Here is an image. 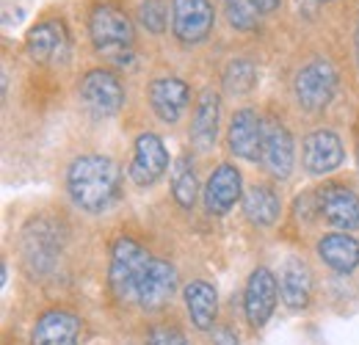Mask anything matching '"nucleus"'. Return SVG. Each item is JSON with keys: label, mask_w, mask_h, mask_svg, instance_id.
<instances>
[{"label": "nucleus", "mask_w": 359, "mask_h": 345, "mask_svg": "<svg viewBox=\"0 0 359 345\" xmlns=\"http://www.w3.org/2000/svg\"><path fill=\"white\" fill-rule=\"evenodd\" d=\"M83 320L67 309H47L31 332V345H81Z\"/></svg>", "instance_id": "14"}, {"label": "nucleus", "mask_w": 359, "mask_h": 345, "mask_svg": "<svg viewBox=\"0 0 359 345\" xmlns=\"http://www.w3.org/2000/svg\"><path fill=\"white\" fill-rule=\"evenodd\" d=\"M255 3L260 6V11H263V14H271V11H276V8H279V3H282V0H255Z\"/></svg>", "instance_id": "30"}, {"label": "nucleus", "mask_w": 359, "mask_h": 345, "mask_svg": "<svg viewBox=\"0 0 359 345\" xmlns=\"http://www.w3.org/2000/svg\"><path fill=\"white\" fill-rule=\"evenodd\" d=\"M226 22L235 31H255L260 25V6L255 0H224Z\"/></svg>", "instance_id": "26"}, {"label": "nucleus", "mask_w": 359, "mask_h": 345, "mask_svg": "<svg viewBox=\"0 0 359 345\" xmlns=\"http://www.w3.org/2000/svg\"><path fill=\"white\" fill-rule=\"evenodd\" d=\"M81 100L94 116H114L125 105V88L114 72L89 69L81 81Z\"/></svg>", "instance_id": "6"}, {"label": "nucleus", "mask_w": 359, "mask_h": 345, "mask_svg": "<svg viewBox=\"0 0 359 345\" xmlns=\"http://www.w3.org/2000/svg\"><path fill=\"white\" fill-rule=\"evenodd\" d=\"M293 91H296V100L304 111L318 114L332 102V97L337 91V69L326 58H313L310 64H304L296 72Z\"/></svg>", "instance_id": "4"}, {"label": "nucleus", "mask_w": 359, "mask_h": 345, "mask_svg": "<svg viewBox=\"0 0 359 345\" xmlns=\"http://www.w3.org/2000/svg\"><path fill=\"white\" fill-rule=\"evenodd\" d=\"M260 163H263L273 177H279V180L290 177V172H293V163H296V144H293L290 130L285 128L282 122H276V119L263 122Z\"/></svg>", "instance_id": "10"}, {"label": "nucleus", "mask_w": 359, "mask_h": 345, "mask_svg": "<svg viewBox=\"0 0 359 345\" xmlns=\"http://www.w3.org/2000/svg\"><path fill=\"white\" fill-rule=\"evenodd\" d=\"M318 257L337 273H351L359 265V241L346 232H329L318 241Z\"/></svg>", "instance_id": "21"}, {"label": "nucleus", "mask_w": 359, "mask_h": 345, "mask_svg": "<svg viewBox=\"0 0 359 345\" xmlns=\"http://www.w3.org/2000/svg\"><path fill=\"white\" fill-rule=\"evenodd\" d=\"M172 194L182 210H191L196 196H199V182H196V172L188 155H180L172 163Z\"/></svg>", "instance_id": "24"}, {"label": "nucleus", "mask_w": 359, "mask_h": 345, "mask_svg": "<svg viewBox=\"0 0 359 345\" xmlns=\"http://www.w3.org/2000/svg\"><path fill=\"white\" fill-rule=\"evenodd\" d=\"M213 345H241V343H238V334H235L232 329L219 326V329L213 332Z\"/></svg>", "instance_id": "29"}, {"label": "nucleus", "mask_w": 359, "mask_h": 345, "mask_svg": "<svg viewBox=\"0 0 359 345\" xmlns=\"http://www.w3.org/2000/svg\"><path fill=\"white\" fill-rule=\"evenodd\" d=\"M138 20L149 34L161 36L166 31V3L163 0H144L138 8Z\"/></svg>", "instance_id": "27"}, {"label": "nucleus", "mask_w": 359, "mask_h": 345, "mask_svg": "<svg viewBox=\"0 0 359 345\" xmlns=\"http://www.w3.org/2000/svg\"><path fill=\"white\" fill-rule=\"evenodd\" d=\"M241 202H243L246 218H249L252 224H257V226H271V224H276L279 210H282L279 196L271 191L269 185H252V188H246Z\"/></svg>", "instance_id": "23"}, {"label": "nucleus", "mask_w": 359, "mask_h": 345, "mask_svg": "<svg viewBox=\"0 0 359 345\" xmlns=\"http://www.w3.org/2000/svg\"><path fill=\"white\" fill-rule=\"evenodd\" d=\"M188 102H191V88L180 78H155L149 83V105H152L155 116L166 125L180 122Z\"/></svg>", "instance_id": "17"}, {"label": "nucleus", "mask_w": 359, "mask_h": 345, "mask_svg": "<svg viewBox=\"0 0 359 345\" xmlns=\"http://www.w3.org/2000/svg\"><path fill=\"white\" fill-rule=\"evenodd\" d=\"M226 147L243 161H260L263 149V122L252 108H241L226 130Z\"/></svg>", "instance_id": "15"}, {"label": "nucleus", "mask_w": 359, "mask_h": 345, "mask_svg": "<svg viewBox=\"0 0 359 345\" xmlns=\"http://www.w3.org/2000/svg\"><path fill=\"white\" fill-rule=\"evenodd\" d=\"M177 290V271L172 262L161 257H149L138 285H135V302L141 309H161Z\"/></svg>", "instance_id": "7"}, {"label": "nucleus", "mask_w": 359, "mask_h": 345, "mask_svg": "<svg viewBox=\"0 0 359 345\" xmlns=\"http://www.w3.org/2000/svg\"><path fill=\"white\" fill-rule=\"evenodd\" d=\"M147 345H188V340L175 326H155L147 334Z\"/></svg>", "instance_id": "28"}, {"label": "nucleus", "mask_w": 359, "mask_h": 345, "mask_svg": "<svg viewBox=\"0 0 359 345\" xmlns=\"http://www.w3.org/2000/svg\"><path fill=\"white\" fill-rule=\"evenodd\" d=\"M343 141L332 130H315L302 144V163L310 174H332L343 166Z\"/></svg>", "instance_id": "13"}, {"label": "nucleus", "mask_w": 359, "mask_h": 345, "mask_svg": "<svg viewBox=\"0 0 359 345\" xmlns=\"http://www.w3.org/2000/svg\"><path fill=\"white\" fill-rule=\"evenodd\" d=\"M169 169V152L161 141V135L155 133H141L135 138L133 147V161L128 166V174L138 188H147V185H155Z\"/></svg>", "instance_id": "8"}, {"label": "nucleus", "mask_w": 359, "mask_h": 345, "mask_svg": "<svg viewBox=\"0 0 359 345\" xmlns=\"http://www.w3.org/2000/svg\"><path fill=\"white\" fill-rule=\"evenodd\" d=\"M182 299H185V309L191 315V323L199 332H210L213 323H216V315H219V293H216V288L210 282H205V279H194V282L185 285Z\"/></svg>", "instance_id": "20"}, {"label": "nucleus", "mask_w": 359, "mask_h": 345, "mask_svg": "<svg viewBox=\"0 0 359 345\" xmlns=\"http://www.w3.org/2000/svg\"><path fill=\"white\" fill-rule=\"evenodd\" d=\"M216 11L210 0H172V31L182 44H199L210 36Z\"/></svg>", "instance_id": "5"}, {"label": "nucleus", "mask_w": 359, "mask_h": 345, "mask_svg": "<svg viewBox=\"0 0 359 345\" xmlns=\"http://www.w3.org/2000/svg\"><path fill=\"white\" fill-rule=\"evenodd\" d=\"M320 3H326V0H320Z\"/></svg>", "instance_id": "32"}, {"label": "nucleus", "mask_w": 359, "mask_h": 345, "mask_svg": "<svg viewBox=\"0 0 359 345\" xmlns=\"http://www.w3.org/2000/svg\"><path fill=\"white\" fill-rule=\"evenodd\" d=\"M69 31L61 20H45V22H36L28 36H25V47H28V55L36 61V64H55V61H64L69 55Z\"/></svg>", "instance_id": "11"}, {"label": "nucleus", "mask_w": 359, "mask_h": 345, "mask_svg": "<svg viewBox=\"0 0 359 345\" xmlns=\"http://www.w3.org/2000/svg\"><path fill=\"white\" fill-rule=\"evenodd\" d=\"M276 293H279V282L269 268H255L249 273L246 290H243V312L255 329L269 323L273 306H276Z\"/></svg>", "instance_id": "9"}, {"label": "nucleus", "mask_w": 359, "mask_h": 345, "mask_svg": "<svg viewBox=\"0 0 359 345\" xmlns=\"http://www.w3.org/2000/svg\"><path fill=\"white\" fill-rule=\"evenodd\" d=\"M89 34L94 47L100 53L111 55L114 61H119L122 55H128V50L133 47V39H135L133 20L119 6H111V3H102V6H97L91 11Z\"/></svg>", "instance_id": "2"}, {"label": "nucleus", "mask_w": 359, "mask_h": 345, "mask_svg": "<svg viewBox=\"0 0 359 345\" xmlns=\"http://www.w3.org/2000/svg\"><path fill=\"white\" fill-rule=\"evenodd\" d=\"M357 50H359V28H357Z\"/></svg>", "instance_id": "31"}, {"label": "nucleus", "mask_w": 359, "mask_h": 345, "mask_svg": "<svg viewBox=\"0 0 359 345\" xmlns=\"http://www.w3.org/2000/svg\"><path fill=\"white\" fill-rule=\"evenodd\" d=\"M67 191L81 210L102 213L122 194V172L105 155H81L69 163Z\"/></svg>", "instance_id": "1"}, {"label": "nucleus", "mask_w": 359, "mask_h": 345, "mask_svg": "<svg viewBox=\"0 0 359 345\" xmlns=\"http://www.w3.org/2000/svg\"><path fill=\"white\" fill-rule=\"evenodd\" d=\"M243 199V188H241V172L232 163L216 166L208 185H205V210L210 216H226L235 202Z\"/></svg>", "instance_id": "16"}, {"label": "nucleus", "mask_w": 359, "mask_h": 345, "mask_svg": "<svg viewBox=\"0 0 359 345\" xmlns=\"http://www.w3.org/2000/svg\"><path fill=\"white\" fill-rule=\"evenodd\" d=\"M219 119H222V100H219L216 91L205 88L196 100L194 119H191V144L199 152L213 149L216 135H219Z\"/></svg>", "instance_id": "19"}, {"label": "nucleus", "mask_w": 359, "mask_h": 345, "mask_svg": "<svg viewBox=\"0 0 359 345\" xmlns=\"http://www.w3.org/2000/svg\"><path fill=\"white\" fill-rule=\"evenodd\" d=\"M279 296L290 309H302L313 299V271L302 257H287L279 265Z\"/></svg>", "instance_id": "18"}, {"label": "nucleus", "mask_w": 359, "mask_h": 345, "mask_svg": "<svg viewBox=\"0 0 359 345\" xmlns=\"http://www.w3.org/2000/svg\"><path fill=\"white\" fill-rule=\"evenodd\" d=\"M22 252H25V262L28 265H36V268H45L55 257V229L50 226V221L39 218V221H31L22 232Z\"/></svg>", "instance_id": "22"}, {"label": "nucleus", "mask_w": 359, "mask_h": 345, "mask_svg": "<svg viewBox=\"0 0 359 345\" xmlns=\"http://www.w3.org/2000/svg\"><path fill=\"white\" fill-rule=\"evenodd\" d=\"M149 262V255L141 249V243L130 235H119L111 246V268H108V285L111 293L119 302L135 299V285Z\"/></svg>", "instance_id": "3"}, {"label": "nucleus", "mask_w": 359, "mask_h": 345, "mask_svg": "<svg viewBox=\"0 0 359 345\" xmlns=\"http://www.w3.org/2000/svg\"><path fill=\"white\" fill-rule=\"evenodd\" d=\"M318 196V213L337 229H357L359 226V196L346 185H323L315 191Z\"/></svg>", "instance_id": "12"}, {"label": "nucleus", "mask_w": 359, "mask_h": 345, "mask_svg": "<svg viewBox=\"0 0 359 345\" xmlns=\"http://www.w3.org/2000/svg\"><path fill=\"white\" fill-rule=\"evenodd\" d=\"M222 83H224L226 94H235V97L238 94H249L252 88L257 86V67L249 58H235V61L226 64Z\"/></svg>", "instance_id": "25"}]
</instances>
